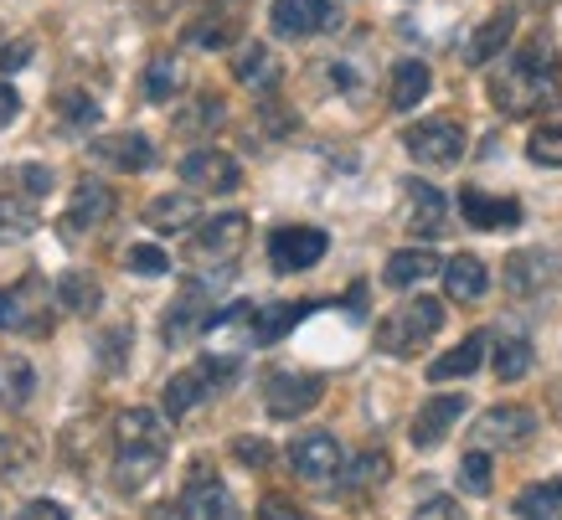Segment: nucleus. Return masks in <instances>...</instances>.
Here are the masks:
<instances>
[{
  "label": "nucleus",
  "instance_id": "obj_12",
  "mask_svg": "<svg viewBox=\"0 0 562 520\" xmlns=\"http://www.w3.org/2000/svg\"><path fill=\"white\" fill-rule=\"evenodd\" d=\"M325 233L321 227H279V233L269 237V263L279 273H305V269H315L325 258Z\"/></svg>",
  "mask_w": 562,
  "mask_h": 520
},
{
  "label": "nucleus",
  "instance_id": "obj_23",
  "mask_svg": "<svg viewBox=\"0 0 562 520\" xmlns=\"http://www.w3.org/2000/svg\"><path fill=\"white\" fill-rule=\"evenodd\" d=\"M403 196H408V227L418 237L439 233L443 227V212H449V202H443V191H434L428 181H408L403 185Z\"/></svg>",
  "mask_w": 562,
  "mask_h": 520
},
{
  "label": "nucleus",
  "instance_id": "obj_15",
  "mask_svg": "<svg viewBox=\"0 0 562 520\" xmlns=\"http://www.w3.org/2000/svg\"><path fill=\"white\" fill-rule=\"evenodd\" d=\"M330 21H336L330 0H273V11H269V26L284 36V42H305V36H321Z\"/></svg>",
  "mask_w": 562,
  "mask_h": 520
},
{
  "label": "nucleus",
  "instance_id": "obj_32",
  "mask_svg": "<svg viewBox=\"0 0 562 520\" xmlns=\"http://www.w3.org/2000/svg\"><path fill=\"white\" fill-rule=\"evenodd\" d=\"M310 315V304H269V309H258L254 315V340L258 346H273V340H284Z\"/></svg>",
  "mask_w": 562,
  "mask_h": 520
},
{
  "label": "nucleus",
  "instance_id": "obj_47",
  "mask_svg": "<svg viewBox=\"0 0 562 520\" xmlns=\"http://www.w3.org/2000/svg\"><path fill=\"white\" fill-rule=\"evenodd\" d=\"M413 520H464V516H460V505L443 500V495H439V500L418 505V510H413Z\"/></svg>",
  "mask_w": 562,
  "mask_h": 520
},
{
  "label": "nucleus",
  "instance_id": "obj_19",
  "mask_svg": "<svg viewBox=\"0 0 562 520\" xmlns=\"http://www.w3.org/2000/svg\"><path fill=\"white\" fill-rule=\"evenodd\" d=\"M460 212L480 233H495V227H516V222H521V202H512V196H485L475 185L460 191Z\"/></svg>",
  "mask_w": 562,
  "mask_h": 520
},
{
  "label": "nucleus",
  "instance_id": "obj_16",
  "mask_svg": "<svg viewBox=\"0 0 562 520\" xmlns=\"http://www.w3.org/2000/svg\"><path fill=\"white\" fill-rule=\"evenodd\" d=\"M93 160H103L109 170H124V176H145L155 166V145L139 129H120V135H99L88 145Z\"/></svg>",
  "mask_w": 562,
  "mask_h": 520
},
{
  "label": "nucleus",
  "instance_id": "obj_49",
  "mask_svg": "<svg viewBox=\"0 0 562 520\" xmlns=\"http://www.w3.org/2000/svg\"><path fill=\"white\" fill-rule=\"evenodd\" d=\"M16 520H68V510H63V505H57V500H32V505H26V510H21Z\"/></svg>",
  "mask_w": 562,
  "mask_h": 520
},
{
  "label": "nucleus",
  "instance_id": "obj_18",
  "mask_svg": "<svg viewBox=\"0 0 562 520\" xmlns=\"http://www.w3.org/2000/svg\"><path fill=\"white\" fill-rule=\"evenodd\" d=\"M114 217V191L103 181H78L68 202V217H63V233H93L103 222Z\"/></svg>",
  "mask_w": 562,
  "mask_h": 520
},
{
  "label": "nucleus",
  "instance_id": "obj_45",
  "mask_svg": "<svg viewBox=\"0 0 562 520\" xmlns=\"http://www.w3.org/2000/svg\"><path fill=\"white\" fill-rule=\"evenodd\" d=\"M222 124V99H212V93H206V99H196L191 103V118H176V129H217Z\"/></svg>",
  "mask_w": 562,
  "mask_h": 520
},
{
  "label": "nucleus",
  "instance_id": "obj_39",
  "mask_svg": "<svg viewBox=\"0 0 562 520\" xmlns=\"http://www.w3.org/2000/svg\"><path fill=\"white\" fill-rule=\"evenodd\" d=\"M460 489H464V495H475V500H485V495H491V453H485V449H470V453H464Z\"/></svg>",
  "mask_w": 562,
  "mask_h": 520
},
{
  "label": "nucleus",
  "instance_id": "obj_22",
  "mask_svg": "<svg viewBox=\"0 0 562 520\" xmlns=\"http://www.w3.org/2000/svg\"><path fill=\"white\" fill-rule=\"evenodd\" d=\"M512 32H516V11H495V16H485V26H480V32L470 36V47H464V63H470V68L495 63L501 47L512 42Z\"/></svg>",
  "mask_w": 562,
  "mask_h": 520
},
{
  "label": "nucleus",
  "instance_id": "obj_24",
  "mask_svg": "<svg viewBox=\"0 0 562 520\" xmlns=\"http://www.w3.org/2000/svg\"><path fill=\"white\" fill-rule=\"evenodd\" d=\"M428 63H418V57H408V63H397L392 68V83H387V103L397 109V114H408V109H418V103L428 99Z\"/></svg>",
  "mask_w": 562,
  "mask_h": 520
},
{
  "label": "nucleus",
  "instance_id": "obj_25",
  "mask_svg": "<svg viewBox=\"0 0 562 520\" xmlns=\"http://www.w3.org/2000/svg\"><path fill=\"white\" fill-rule=\"evenodd\" d=\"M439 273V258L428 248H403V252H392L387 258V269H382V284L387 289H413V284H424V279H434Z\"/></svg>",
  "mask_w": 562,
  "mask_h": 520
},
{
  "label": "nucleus",
  "instance_id": "obj_51",
  "mask_svg": "<svg viewBox=\"0 0 562 520\" xmlns=\"http://www.w3.org/2000/svg\"><path fill=\"white\" fill-rule=\"evenodd\" d=\"M26 57H32V47H26V42H21V47H11V52H5V57H0V68H21V63H26Z\"/></svg>",
  "mask_w": 562,
  "mask_h": 520
},
{
  "label": "nucleus",
  "instance_id": "obj_42",
  "mask_svg": "<svg viewBox=\"0 0 562 520\" xmlns=\"http://www.w3.org/2000/svg\"><path fill=\"white\" fill-rule=\"evenodd\" d=\"M5 185L21 191V196H47L52 170L47 166H16V170H5Z\"/></svg>",
  "mask_w": 562,
  "mask_h": 520
},
{
  "label": "nucleus",
  "instance_id": "obj_44",
  "mask_svg": "<svg viewBox=\"0 0 562 520\" xmlns=\"http://www.w3.org/2000/svg\"><path fill=\"white\" fill-rule=\"evenodd\" d=\"M124 263H130L135 273H150V279H160V273H171V258H166L160 248H150V242H139V248H130V252H124Z\"/></svg>",
  "mask_w": 562,
  "mask_h": 520
},
{
  "label": "nucleus",
  "instance_id": "obj_9",
  "mask_svg": "<svg viewBox=\"0 0 562 520\" xmlns=\"http://www.w3.org/2000/svg\"><path fill=\"white\" fill-rule=\"evenodd\" d=\"M325 397V382L321 376H310V371H273L269 382H263V407H269V418H305L310 407Z\"/></svg>",
  "mask_w": 562,
  "mask_h": 520
},
{
  "label": "nucleus",
  "instance_id": "obj_8",
  "mask_svg": "<svg viewBox=\"0 0 562 520\" xmlns=\"http://www.w3.org/2000/svg\"><path fill=\"white\" fill-rule=\"evenodd\" d=\"M243 242H248V217L243 212H227V217H212L196 227V237H191V263H212V269H222V263H233L243 252Z\"/></svg>",
  "mask_w": 562,
  "mask_h": 520
},
{
  "label": "nucleus",
  "instance_id": "obj_5",
  "mask_svg": "<svg viewBox=\"0 0 562 520\" xmlns=\"http://www.w3.org/2000/svg\"><path fill=\"white\" fill-rule=\"evenodd\" d=\"M501 284L516 299H531V294H547V289L562 284V258L552 248H516L501 269Z\"/></svg>",
  "mask_w": 562,
  "mask_h": 520
},
{
  "label": "nucleus",
  "instance_id": "obj_41",
  "mask_svg": "<svg viewBox=\"0 0 562 520\" xmlns=\"http://www.w3.org/2000/svg\"><path fill=\"white\" fill-rule=\"evenodd\" d=\"M57 114H63V129H93L99 124V103L88 99V93H63Z\"/></svg>",
  "mask_w": 562,
  "mask_h": 520
},
{
  "label": "nucleus",
  "instance_id": "obj_30",
  "mask_svg": "<svg viewBox=\"0 0 562 520\" xmlns=\"http://www.w3.org/2000/svg\"><path fill=\"white\" fill-rule=\"evenodd\" d=\"M145 222L155 233H187V227H196V196H155L145 206Z\"/></svg>",
  "mask_w": 562,
  "mask_h": 520
},
{
  "label": "nucleus",
  "instance_id": "obj_40",
  "mask_svg": "<svg viewBox=\"0 0 562 520\" xmlns=\"http://www.w3.org/2000/svg\"><path fill=\"white\" fill-rule=\"evenodd\" d=\"M527 155L537 166H562V124H537L527 139Z\"/></svg>",
  "mask_w": 562,
  "mask_h": 520
},
{
  "label": "nucleus",
  "instance_id": "obj_46",
  "mask_svg": "<svg viewBox=\"0 0 562 520\" xmlns=\"http://www.w3.org/2000/svg\"><path fill=\"white\" fill-rule=\"evenodd\" d=\"M233 453H238V464H248V470H263V464H269V443H263V438H238Z\"/></svg>",
  "mask_w": 562,
  "mask_h": 520
},
{
  "label": "nucleus",
  "instance_id": "obj_1",
  "mask_svg": "<svg viewBox=\"0 0 562 520\" xmlns=\"http://www.w3.org/2000/svg\"><path fill=\"white\" fill-rule=\"evenodd\" d=\"M491 103L506 118H531L562 103V57L552 36H527L512 63L491 72Z\"/></svg>",
  "mask_w": 562,
  "mask_h": 520
},
{
  "label": "nucleus",
  "instance_id": "obj_11",
  "mask_svg": "<svg viewBox=\"0 0 562 520\" xmlns=\"http://www.w3.org/2000/svg\"><path fill=\"white\" fill-rule=\"evenodd\" d=\"M403 150L418 160V166H454L464 155V129L454 118H424L403 135Z\"/></svg>",
  "mask_w": 562,
  "mask_h": 520
},
{
  "label": "nucleus",
  "instance_id": "obj_26",
  "mask_svg": "<svg viewBox=\"0 0 562 520\" xmlns=\"http://www.w3.org/2000/svg\"><path fill=\"white\" fill-rule=\"evenodd\" d=\"M36 392V371L26 355H0V412H16L32 403Z\"/></svg>",
  "mask_w": 562,
  "mask_h": 520
},
{
  "label": "nucleus",
  "instance_id": "obj_29",
  "mask_svg": "<svg viewBox=\"0 0 562 520\" xmlns=\"http://www.w3.org/2000/svg\"><path fill=\"white\" fill-rule=\"evenodd\" d=\"M160 464H166V453L120 449V459H114V485H120L124 495H139V489H145L155 474H160Z\"/></svg>",
  "mask_w": 562,
  "mask_h": 520
},
{
  "label": "nucleus",
  "instance_id": "obj_28",
  "mask_svg": "<svg viewBox=\"0 0 562 520\" xmlns=\"http://www.w3.org/2000/svg\"><path fill=\"white\" fill-rule=\"evenodd\" d=\"M485 361V336H464L454 351H443L439 361H428V382H454V376H475Z\"/></svg>",
  "mask_w": 562,
  "mask_h": 520
},
{
  "label": "nucleus",
  "instance_id": "obj_33",
  "mask_svg": "<svg viewBox=\"0 0 562 520\" xmlns=\"http://www.w3.org/2000/svg\"><path fill=\"white\" fill-rule=\"evenodd\" d=\"M57 299H63V309H68V315L88 319L103 304V289L93 284L88 273H63V279H57Z\"/></svg>",
  "mask_w": 562,
  "mask_h": 520
},
{
  "label": "nucleus",
  "instance_id": "obj_13",
  "mask_svg": "<svg viewBox=\"0 0 562 520\" xmlns=\"http://www.w3.org/2000/svg\"><path fill=\"white\" fill-rule=\"evenodd\" d=\"M181 181H187L191 191H212V196H222V191H238L243 170H238V160H233L227 150L202 145V150H191L187 160H181Z\"/></svg>",
  "mask_w": 562,
  "mask_h": 520
},
{
  "label": "nucleus",
  "instance_id": "obj_48",
  "mask_svg": "<svg viewBox=\"0 0 562 520\" xmlns=\"http://www.w3.org/2000/svg\"><path fill=\"white\" fill-rule=\"evenodd\" d=\"M258 520H310L305 510H294L290 500H279V495H269V500L258 505Z\"/></svg>",
  "mask_w": 562,
  "mask_h": 520
},
{
  "label": "nucleus",
  "instance_id": "obj_4",
  "mask_svg": "<svg viewBox=\"0 0 562 520\" xmlns=\"http://www.w3.org/2000/svg\"><path fill=\"white\" fill-rule=\"evenodd\" d=\"M0 330H11V336H52V304H47V284L26 273L16 279L11 289H0Z\"/></svg>",
  "mask_w": 562,
  "mask_h": 520
},
{
  "label": "nucleus",
  "instance_id": "obj_43",
  "mask_svg": "<svg viewBox=\"0 0 562 520\" xmlns=\"http://www.w3.org/2000/svg\"><path fill=\"white\" fill-rule=\"evenodd\" d=\"M233 36H238V21L233 16H212V21H196V26H191V42H196V47H227Z\"/></svg>",
  "mask_w": 562,
  "mask_h": 520
},
{
  "label": "nucleus",
  "instance_id": "obj_36",
  "mask_svg": "<svg viewBox=\"0 0 562 520\" xmlns=\"http://www.w3.org/2000/svg\"><path fill=\"white\" fill-rule=\"evenodd\" d=\"M36 233V212L21 196H0V242H26Z\"/></svg>",
  "mask_w": 562,
  "mask_h": 520
},
{
  "label": "nucleus",
  "instance_id": "obj_38",
  "mask_svg": "<svg viewBox=\"0 0 562 520\" xmlns=\"http://www.w3.org/2000/svg\"><path fill=\"white\" fill-rule=\"evenodd\" d=\"M527 371H531L527 340H501V346H495V376H501V382H521Z\"/></svg>",
  "mask_w": 562,
  "mask_h": 520
},
{
  "label": "nucleus",
  "instance_id": "obj_37",
  "mask_svg": "<svg viewBox=\"0 0 562 520\" xmlns=\"http://www.w3.org/2000/svg\"><path fill=\"white\" fill-rule=\"evenodd\" d=\"M181 93V68H176L171 57H155L150 68H145V99L150 103H166Z\"/></svg>",
  "mask_w": 562,
  "mask_h": 520
},
{
  "label": "nucleus",
  "instance_id": "obj_2",
  "mask_svg": "<svg viewBox=\"0 0 562 520\" xmlns=\"http://www.w3.org/2000/svg\"><path fill=\"white\" fill-rule=\"evenodd\" d=\"M443 330V304L428 299V294H418V299L397 304L392 315L376 319V351L387 355H418L428 346V340Z\"/></svg>",
  "mask_w": 562,
  "mask_h": 520
},
{
  "label": "nucleus",
  "instance_id": "obj_34",
  "mask_svg": "<svg viewBox=\"0 0 562 520\" xmlns=\"http://www.w3.org/2000/svg\"><path fill=\"white\" fill-rule=\"evenodd\" d=\"M130 351H135V330H130V325H109V330H99V340H93V355H99L103 376H120Z\"/></svg>",
  "mask_w": 562,
  "mask_h": 520
},
{
  "label": "nucleus",
  "instance_id": "obj_31",
  "mask_svg": "<svg viewBox=\"0 0 562 520\" xmlns=\"http://www.w3.org/2000/svg\"><path fill=\"white\" fill-rule=\"evenodd\" d=\"M387 474H392V459L382 449H367V453H357V459H351V470H346V489H351V495H372V489H382L387 485Z\"/></svg>",
  "mask_w": 562,
  "mask_h": 520
},
{
  "label": "nucleus",
  "instance_id": "obj_50",
  "mask_svg": "<svg viewBox=\"0 0 562 520\" xmlns=\"http://www.w3.org/2000/svg\"><path fill=\"white\" fill-rule=\"evenodd\" d=\"M16 114H21V93L11 83H0V129L16 124Z\"/></svg>",
  "mask_w": 562,
  "mask_h": 520
},
{
  "label": "nucleus",
  "instance_id": "obj_3",
  "mask_svg": "<svg viewBox=\"0 0 562 520\" xmlns=\"http://www.w3.org/2000/svg\"><path fill=\"white\" fill-rule=\"evenodd\" d=\"M233 376H238V355H206V361H196V366L176 371L171 382H166V392H160L166 418H187V412H196V407L212 403V392H222Z\"/></svg>",
  "mask_w": 562,
  "mask_h": 520
},
{
  "label": "nucleus",
  "instance_id": "obj_7",
  "mask_svg": "<svg viewBox=\"0 0 562 520\" xmlns=\"http://www.w3.org/2000/svg\"><path fill=\"white\" fill-rule=\"evenodd\" d=\"M531 433H537V412H527V407H516V403H501V407H491V412L475 418L470 443L495 453V449H521Z\"/></svg>",
  "mask_w": 562,
  "mask_h": 520
},
{
  "label": "nucleus",
  "instance_id": "obj_27",
  "mask_svg": "<svg viewBox=\"0 0 562 520\" xmlns=\"http://www.w3.org/2000/svg\"><path fill=\"white\" fill-rule=\"evenodd\" d=\"M233 72H238L243 88H254V93H269L273 83H279V57H273L263 42H243L238 63H233Z\"/></svg>",
  "mask_w": 562,
  "mask_h": 520
},
{
  "label": "nucleus",
  "instance_id": "obj_21",
  "mask_svg": "<svg viewBox=\"0 0 562 520\" xmlns=\"http://www.w3.org/2000/svg\"><path fill=\"white\" fill-rule=\"evenodd\" d=\"M443 289H449V299L475 304V299H485V289H491V269L480 263L475 252H460V258L443 263Z\"/></svg>",
  "mask_w": 562,
  "mask_h": 520
},
{
  "label": "nucleus",
  "instance_id": "obj_52",
  "mask_svg": "<svg viewBox=\"0 0 562 520\" xmlns=\"http://www.w3.org/2000/svg\"><path fill=\"white\" fill-rule=\"evenodd\" d=\"M521 5H537V11H542V5H552V0H521Z\"/></svg>",
  "mask_w": 562,
  "mask_h": 520
},
{
  "label": "nucleus",
  "instance_id": "obj_14",
  "mask_svg": "<svg viewBox=\"0 0 562 520\" xmlns=\"http://www.w3.org/2000/svg\"><path fill=\"white\" fill-rule=\"evenodd\" d=\"M114 443L120 449H145V453H171V422L155 407H130L114 418Z\"/></svg>",
  "mask_w": 562,
  "mask_h": 520
},
{
  "label": "nucleus",
  "instance_id": "obj_20",
  "mask_svg": "<svg viewBox=\"0 0 562 520\" xmlns=\"http://www.w3.org/2000/svg\"><path fill=\"white\" fill-rule=\"evenodd\" d=\"M181 516L187 520H238V505H233V495H227L217 479L196 474L187 485V495H181Z\"/></svg>",
  "mask_w": 562,
  "mask_h": 520
},
{
  "label": "nucleus",
  "instance_id": "obj_17",
  "mask_svg": "<svg viewBox=\"0 0 562 520\" xmlns=\"http://www.w3.org/2000/svg\"><path fill=\"white\" fill-rule=\"evenodd\" d=\"M464 407H470V397H454V392H443V397H428L424 407H418V418H413V443L418 449H439L443 438H449V428L464 418Z\"/></svg>",
  "mask_w": 562,
  "mask_h": 520
},
{
  "label": "nucleus",
  "instance_id": "obj_6",
  "mask_svg": "<svg viewBox=\"0 0 562 520\" xmlns=\"http://www.w3.org/2000/svg\"><path fill=\"white\" fill-rule=\"evenodd\" d=\"M290 470L315 489H330L346 470V453L336 443V433H305L290 443Z\"/></svg>",
  "mask_w": 562,
  "mask_h": 520
},
{
  "label": "nucleus",
  "instance_id": "obj_10",
  "mask_svg": "<svg viewBox=\"0 0 562 520\" xmlns=\"http://www.w3.org/2000/svg\"><path fill=\"white\" fill-rule=\"evenodd\" d=\"M212 319H217V309H212V289H206L202 279H191V284H181V294H176L171 309H166L160 336H166V346H187L196 330H212Z\"/></svg>",
  "mask_w": 562,
  "mask_h": 520
},
{
  "label": "nucleus",
  "instance_id": "obj_35",
  "mask_svg": "<svg viewBox=\"0 0 562 520\" xmlns=\"http://www.w3.org/2000/svg\"><path fill=\"white\" fill-rule=\"evenodd\" d=\"M516 516H521V520H562V479L531 485L527 495L516 500Z\"/></svg>",
  "mask_w": 562,
  "mask_h": 520
}]
</instances>
